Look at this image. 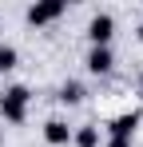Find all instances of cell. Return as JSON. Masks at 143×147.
<instances>
[{"mask_svg": "<svg viewBox=\"0 0 143 147\" xmlns=\"http://www.w3.org/2000/svg\"><path fill=\"white\" fill-rule=\"evenodd\" d=\"M0 147H4V123H0Z\"/></svg>", "mask_w": 143, "mask_h": 147, "instance_id": "11", "label": "cell"}, {"mask_svg": "<svg viewBox=\"0 0 143 147\" xmlns=\"http://www.w3.org/2000/svg\"><path fill=\"white\" fill-rule=\"evenodd\" d=\"M72 143L76 147H99V127H95V123L76 127V131H72Z\"/></svg>", "mask_w": 143, "mask_h": 147, "instance_id": "8", "label": "cell"}, {"mask_svg": "<svg viewBox=\"0 0 143 147\" xmlns=\"http://www.w3.org/2000/svg\"><path fill=\"white\" fill-rule=\"evenodd\" d=\"M84 96H88V92H84V84H80V80H64V84H60V92H56V99H60V103H68V107H76Z\"/></svg>", "mask_w": 143, "mask_h": 147, "instance_id": "7", "label": "cell"}, {"mask_svg": "<svg viewBox=\"0 0 143 147\" xmlns=\"http://www.w3.org/2000/svg\"><path fill=\"white\" fill-rule=\"evenodd\" d=\"M135 36H139V40H143V20H139V32H135Z\"/></svg>", "mask_w": 143, "mask_h": 147, "instance_id": "12", "label": "cell"}, {"mask_svg": "<svg viewBox=\"0 0 143 147\" xmlns=\"http://www.w3.org/2000/svg\"><path fill=\"white\" fill-rule=\"evenodd\" d=\"M64 12H68L64 0H48V4H32V8L24 12V20H28L32 28H44V24H52V20H60Z\"/></svg>", "mask_w": 143, "mask_h": 147, "instance_id": "3", "label": "cell"}, {"mask_svg": "<svg viewBox=\"0 0 143 147\" xmlns=\"http://www.w3.org/2000/svg\"><path fill=\"white\" fill-rule=\"evenodd\" d=\"M44 139H48L52 147H68V143H72L68 119H48V123H44Z\"/></svg>", "mask_w": 143, "mask_h": 147, "instance_id": "6", "label": "cell"}, {"mask_svg": "<svg viewBox=\"0 0 143 147\" xmlns=\"http://www.w3.org/2000/svg\"><path fill=\"white\" fill-rule=\"evenodd\" d=\"M28 103H32V92L24 84H12L0 92V119L4 123H24L28 119Z\"/></svg>", "mask_w": 143, "mask_h": 147, "instance_id": "1", "label": "cell"}, {"mask_svg": "<svg viewBox=\"0 0 143 147\" xmlns=\"http://www.w3.org/2000/svg\"><path fill=\"white\" fill-rule=\"evenodd\" d=\"M84 68H88L92 76H107L111 68H115V52H111V48H88Z\"/></svg>", "mask_w": 143, "mask_h": 147, "instance_id": "5", "label": "cell"}, {"mask_svg": "<svg viewBox=\"0 0 143 147\" xmlns=\"http://www.w3.org/2000/svg\"><path fill=\"white\" fill-rule=\"evenodd\" d=\"M20 64V52L12 48V44H0V72H12Z\"/></svg>", "mask_w": 143, "mask_h": 147, "instance_id": "9", "label": "cell"}, {"mask_svg": "<svg viewBox=\"0 0 143 147\" xmlns=\"http://www.w3.org/2000/svg\"><path fill=\"white\" fill-rule=\"evenodd\" d=\"M107 147H131L127 139H107Z\"/></svg>", "mask_w": 143, "mask_h": 147, "instance_id": "10", "label": "cell"}, {"mask_svg": "<svg viewBox=\"0 0 143 147\" xmlns=\"http://www.w3.org/2000/svg\"><path fill=\"white\" fill-rule=\"evenodd\" d=\"M135 127H139V111H123V115H115V119L107 123V139H135Z\"/></svg>", "mask_w": 143, "mask_h": 147, "instance_id": "4", "label": "cell"}, {"mask_svg": "<svg viewBox=\"0 0 143 147\" xmlns=\"http://www.w3.org/2000/svg\"><path fill=\"white\" fill-rule=\"evenodd\" d=\"M111 36H115V16H111V12H95L92 20H88L92 48H111Z\"/></svg>", "mask_w": 143, "mask_h": 147, "instance_id": "2", "label": "cell"}]
</instances>
